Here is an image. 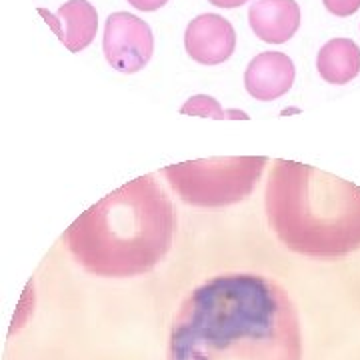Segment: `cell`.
<instances>
[{"label": "cell", "instance_id": "cell-1", "mask_svg": "<svg viewBox=\"0 0 360 360\" xmlns=\"http://www.w3.org/2000/svg\"><path fill=\"white\" fill-rule=\"evenodd\" d=\"M167 360H302L298 310L264 274H217L182 300Z\"/></svg>", "mask_w": 360, "mask_h": 360}, {"label": "cell", "instance_id": "cell-6", "mask_svg": "<svg viewBox=\"0 0 360 360\" xmlns=\"http://www.w3.org/2000/svg\"><path fill=\"white\" fill-rule=\"evenodd\" d=\"M184 49L200 65H222L236 49V32L224 16L200 14L186 26Z\"/></svg>", "mask_w": 360, "mask_h": 360}, {"label": "cell", "instance_id": "cell-10", "mask_svg": "<svg viewBox=\"0 0 360 360\" xmlns=\"http://www.w3.org/2000/svg\"><path fill=\"white\" fill-rule=\"evenodd\" d=\"M321 77L330 84H347L360 72V49L350 39L328 40L316 56Z\"/></svg>", "mask_w": 360, "mask_h": 360}, {"label": "cell", "instance_id": "cell-7", "mask_svg": "<svg viewBox=\"0 0 360 360\" xmlns=\"http://www.w3.org/2000/svg\"><path fill=\"white\" fill-rule=\"evenodd\" d=\"M295 77V63L284 52H260L246 68L245 86L252 98L270 103L292 89Z\"/></svg>", "mask_w": 360, "mask_h": 360}, {"label": "cell", "instance_id": "cell-5", "mask_svg": "<svg viewBox=\"0 0 360 360\" xmlns=\"http://www.w3.org/2000/svg\"><path fill=\"white\" fill-rule=\"evenodd\" d=\"M103 51L112 68L124 75H134L153 58L155 52L153 30L134 14H110L104 26Z\"/></svg>", "mask_w": 360, "mask_h": 360}, {"label": "cell", "instance_id": "cell-9", "mask_svg": "<svg viewBox=\"0 0 360 360\" xmlns=\"http://www.w3.org/2000/svg\"><path fill=\"white\" fill-rule=\"evenodd\" d=\"M248 22L262 42L284 44L300 26V6L296 0H255L248 11Z\"/></svg>", "mask_w": 360, "mask_h": 360}, {"label": "cell", "instance_id": "cell-12", "mask_svg": "<svg viewBox=\"0 0 360 360\" xmlns=\"http://www.w3.org/2000/svg\"><path fill=\"white\" fill-rule=\"evenodd\" d=\"M328 13L336 16H350L360 8V0H322Z\"/></svg>", "mask_w": 360, "mask_h": 360}, {"label": "cell", "instance_id": "cell-13", "mask_svg": "<svg viewBox=\"0 0 360 360\" xmlns=\"http://www.w3.org/2000/svg\"><path fill=\"white\" fill-rule=\"evenodd\" d=\"M168 0H129V4H132L136 11L142 13H155L158 8H162Z\"/></svg>", "mask_w": 360, "mask_h": 360}, {"label": "cell", "instance_id": "cell-3", "mask_svg": "<svg viewBox=\"0 0 360 360\" xmlns=\"http://www.w3.org/2000/svg\"><path fill=\"white\" fill-rule=\"evenodd\" d=\"M264 212L290 252L340 258L360 248V186L296 160L272 162Z\"/></svg>", "mask_w": 360, "mask_h": 360}, {"label": "cell", "instance_id": "cell-4", "mask_svg": "<svg viewBox=\"0 0 360 360\" xmlns=\"http://www.w3.org/2000/svg\"><path fill=\"white\" fill-rule=\"evenodd\" d=\"M266 165V156H210L170 165L162 174L184 205L222 208L255 193Z\"/></svg>", "mask_w": 360, "mask_h": 360}, {"label": "cell", "instance_id": "cell-8", "mask_svg": "<svg viewBox=\"0 0 360 360\" xmlns=\"http://www.w3.org/2000/svg\"><path fill=\"white\" fill-rule=\"evenodd\" d=\"M39 14L70 52L84 51L98 30V13L89 0H68L56 14L44 8H39Z\"/></svg>", "mask_w": 360, "mask_h": 360}, {"label": "cell", "instance_id": "cell-14", "mask_svg": "<svg viewBox=\"0 0 360 360\" xmlns=\"http://www.w3.org/2000/svg\"><path fill=\"white\" fill-rule=\"evenodd\" d=\"M208 2L219 6V8H238V6L246 4L248 0H208Z\"/></svg>", "mask_w": 360, "mask_h": 360}, {"label": "cell", "instance_id": "cell-11", "mask_svg": "<svg viewBox=\"0 0 360 360\" xmlns=\"http://www.w3.org/2000/svg\"><path fill=\"white\" fill-rule=\"evenodd\" d=\"M182 115L191 116H202V118H217V120H226V118H234V120H248L250 116L243 112V110H234L229 108L224 110L217 98L208 96V94H196L193 98H188L180 108Z\"/></svg>", "mask_w": 360, "mask_h": 360}, {"label": "cell", "instance_id": "cell-2", "mask_svg": "<svg viewBox=\"0 0 360 360\" xmlns=\"http://www.w3.org/2000/svg\"><path fill=\"white\" fill-rule=\"evenodd\" d=\"M176 210L162 184L144 174L84 210L68 229V252L101 278H132L155 270L174 243Z\"/></svg>", "mask_w": 360, "mask_h": 360}]
</instances>
